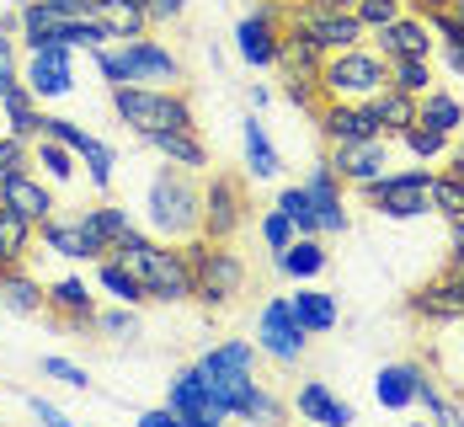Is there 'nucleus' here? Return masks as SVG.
Wrapping results in <instances>:
<instances>
[{"label": "nucleus", "instance_id": "f257e3e1", "mask_svg": "<svg viewBox=\"0 0 464 427\" xmlns=\"http://www.w3.org/2000/svg\"><path fill=\"white\" fill-rule=\"evenodd\" d=\"M251 358L256 353L246 342H230V347H214L198 364V374L208 380V390L219 395V406L230 417H278V401L267 390H256V380H251Z\"/></svg>", "mask_w": 464, "mask_h": 427}, {"label": "nucleus", "instance_id": "f03ea898", "mask_svg": "<svg viewBox=\"0 0 464 427\" xmlns=\"http://www.w3.org/2000/svg\"><path fill=\"white\" fill-rule=\"evenodd\" d=\"M112 257H118V262H129V267L140 273V284H144L150 299H160V305L192 299V267H187L182 251L155 246V240H144L140 230H134L129 240H118V246H112Z\"/></svg>", "mask_w": 464, "mask_h": 427}, {"label": "nucleus", "instance_id": "7ed1b4c3", "mask_svg": "<svg viewBox=\"0 0 464 427\" xmlns=\"http://www.w3.org/2000/svg\"><path fill=\"white\" fill-rule=\"evenodd\" d=\"M112 107L134 134H155V129H198L192 107L166 86H112Z\"/></svg>", "mask_w": 464, "mask_h": 427}, {"label": "nucleus", "instance_id": "20e7f679", "mask_svg": "<svg viewBox=\"0 0 464 427\" xmlns=\"http://www.w3.org/2000/svg\"><path fill=\"white\" fill-rule=\"evenodd\" d=\"M150 225L160 236H192V230H203V192L187 182V171H160L150 182Z\"/></svg>", "mask_w": 464, "mask_h": 427}, {"label": "nucleus", "instance_id": "39448f33", "mask_svg": "<svg viewBox=\"0 0 464 427\" xmlns=\"http://www.w3.org/2000/svg\"><path fill=\"white\" fill-rule=\"evenodd\" d=\"M390 86V59L363 53V48H336L321 64V92L325 96H373Z\"/></svg>", "mask_w": 464, "mask_h": 427}, {"label": "nucleus", "instance_id": "423d86ee", "mask_svg": "<svg viewBox=\"0 0 464 427\" xmlns=\"http://www.w3.org/2000/svg\"><path fill=\"white\" fill-rule=\"evenodd\" d=\"M187 267H192V294L203 305H230L240 294V284H246V267H240L235 251H225V240L219 246H192Z\"/></svg>", "mask_w": 464, "mask_h": 427}, {"label": "nucleus", "instance_id": "0eeeda50", "mask_svg": "<svg viewBox=\"0 0 464 427\" xmlns=\"http://www.w3.org/2000/svg\"><path fill=\"white\" fill-rule=\"evenodd\" d=\"M304 342H310V332L299 326L294 305L288 299H267L262 305V321H256V347L267 358H278V364H299L304 358Z\"/></svg>", "mask_w": 464, "mask_h": 427}, {"label": "nucleus", "instance_id": "6e6552de", "mask_svg": "<svg viewBox=\"0 0 464 427\" xmlns=\"http://www.w3.org/2000/svg\"><path fill=\"white\" fill-rule=\"evenodd\" d=\"M363 188H369L373 209L390 214V219H417V214H427V203H432V177H427V171L373 177V182H363Z\"/></svg>", "mask_w": 464, "mask_h": 427}, {"label": "nucleus", "instance_id": "1a4fd4ad", "mask_svg": "<svg viewBox=\"0 0 464 427\" xmlns=\"http://www.w3.org/2000/svg\"><path fill=\"white\" fill-rule=\"evenodd\" d=\"M288 27H299L304 38H315L325 53H336V48H358L363 38V22L353 16V11H325V5H294V16H288Z\"/></svg>", "mask_w": 464, "mask_h": 427}, {"label": "nucleus", "instance_id": "9d476101", "mask_svg": "<svg viewBox=\"0 0 464 427\" xmlns=\"http://www.w3.org/2000/svg\"><path fill=\"white\" fill-rule=\"evenodd\" d=\"M171 412H177V422H182V427H214V422H225V417H230L198 369H187V374L171 380Z\"/></svg>", "mask_w": 464, "mask_h": 427}, {"label": "nucleus", "instance_id": "9b49d317", "mask_svg": "<svg viewBox=\"0 0 464 427\" xmlns=\"http://www.w3.org/2000/svg\"><path fill=\"white\" fill-rule=\"evenodd\" d=\"M27 92L33 96H64L75 86V64H70V44H44L27 48Z\"/></svg>", "mask_w": 464, "mask_h": 427}, {"label": "nucleus", "instance_id": "f8f14e48", "mask_svg": "<svg viewBox=\"0 0 464 427\" xmlns=\"http://www.w3.org/2000/svg\"><path fill=\"white\" fill-rule=\"evenodd\" d=\"M123 59H129V86H177L182 64L171 59V48L150 44V38H123Z\"/></svg>", "mask_w": 464, "mask_h": 427}, {"label": "nucleus", "instance_id": "ddd939ff", "mask_svg": "<svg viewBox=\"0 0 464 427\" xmlns=\"http://www.w3.org/2000/svg\"><path fill=\"white\" fill-rule=\"evenodd\" d=\"M384 166H390L384 134H373V140H342L331 150V171L347 177V182H373V177H384Z\"/></svg>", "mask_w": 464, "mask_h": 427}, {"label": "nucleus", "instance_id": "4468645a", "mask_svg": "<svg viewBox=\"0 0 464 427\" xmlns=\"http://www.w3.org/2000/svg\"><path fill=\"white\" fill-rule=\"evenodd\" d=\"M44 134H53L59 144H70V150L92 166V182H96V188H107V182H112V150H107L102 140H92L86 129H75L70 118H48V112H44Z\"/></svg>", "mask_w": 464, "mask_h": 427}, {"label": "nucleus", "instance_id": "2eb2a0df", "mask_svg": "<svg viewBox=\"0 0 464 427\" xmlns=\"http://www.w3.org/2000/svg\"><path fill=\"white\" fill-rule=\"evenodd\" d=\"M235 48H240L246 64H273V53H278V11L273 5H256L235 27Z\"/></svg>", "mask_w": 464, "mask_h": 427}, {"label": "nucleus", "instance_id": "dca6fc26", "mask_svg": "<svg viewBox=\"0 0 464 427\" xmlns=\"http://www.w3.org/2000/svg\"><path fill=\"white\" fill-rule=\"evenodd\" d=\"M75 22L81 16H64V11H53L48 0H27L22 5V44L27 48H44V44H70L75 38Z\"/></svg>", "mask_w": 464, "mask_h": 427}, {"label": "nucleus", "instance_id": "f3484780", "mask_svg": "<svg viewBox=\"0 0 464 427\" xmlns=\"http://www.w3.org/2000/svg\"><path fill=\"white\" fill-rule=\"evenodd\" d=\"M321 129H325V140H331V144L384 134V129H379V118H373V107H347L342 96H331V107H321Z\"/></svg>", "mask_w": 464, "mask_h": 427}, {"label": "nucleus", "instance_id": "a211bd4d", "mask_svg": "<svg viewBox=\"0 0 464 427\" xmlns=\"http://www.w3.org/2000/svg\"><path fill=\"white\" fill-rule=\"evenodd\" d=\"M0 203H11L22 219H33V225H44L48 214H53V198H48L44 182H33L27 171H0Z\"/></svg>", "mask_w": 464, "mask_h": 427}, {"label": "nucleus", "instance_id": "6ab92c4d", "mask_svg": "<svg viewBox=\"0 0 464 427\" xmlns=\"http://www.w3.org/2000/svg\"><path fill=\"white\" fill-rule=\"evenodd\" d=\"M379 48L384 59H432V38H427V22L417 16H395L379 27Z\"/></svg>", "mask_w": 464, "mask_h": 427}, {"label": "nucleus", "instance_id": "aec40b11", "mask_svg": "<svg viewBox=\"0 0 464 427\" xmlns=\"http://www.w3.org/2000/svg\"><path fill=\"white\" fill-rule=\"evenodd\" d=\"M240 225V192L230 177H214V188L203 192V230L214 240H230Z\"/></svg>", "mask_w": 464, "mask_h": 427}, {"label": "nucleus", "instance_id": "412c9836", "mask_svg": "<svg viewBox=\"0 0 464 427\" xmlns=\"http://www.w3.org/2000/svg\"><path fill=\"white\" fill-rule=\"evenodd\" d=\"M273 64H283V81H288V75H321L325 48L315 44V38H304L299 27H288V33H278V53H273Z\"/></svg>", "mask_w": 464, "mask_h": 427}, {"label": "nucleus", "instance_id": "4be33fe9", "mask_svg": "<svg viewBox=\"0 0 464 427\" xmlns=\"http://www.w3.org/2000/svg\"><path fill=\"white\" fill-rule=\"evenodd\" d=\"M304 192H310V203H315L321 230L342 236V230H347V209H342V192H336V171H331V166H315L310 182H304Z\"/></svg>", "mask_w": 464, "mask_h": 427}, {"label": "nucleus", "instance_id": "5701e85b", "mask_svg": "<svg viewBox=\"0 0 464 427\" xmlns=\"http://www.w3.org/2000/svg\"><path fill=\"white\" fill-rule=\"evenodd\" d=\"M411 310L417 315H427V321H464V278H443V284H427L411 299Z\"/></svg>", "mask_w": 464, "mask_h": 427}, {"label": "nucleus", "instance_id": "b1692460", "mask_svg": "<svg viewBox=\"0 0 464 427\" xmlns=\"http://www.w3.org/2000/svg\"><path fill=\"white\" fill-rule=\"evenodd\" d=\"M369 107H373V118H379L384 134H401L406 123H417V96L401 92V86H379L369 96Z\"/></svg>", "mask_w": 464, "mask_h": 427}, {"label": "nucleus", "instance_id": "393cba45", "mask_svg": "<svg viewBox=\"0 0 464 427\" xmlns=\"http://www.w3.org/2000/svg\"><path fill=\"white\" fill-rule=\"evenodd\" d=\"M144 144L160 150V155H166L171 166H182V171H198V166H203V144H198L192 129H155V134H144Z\"/></svg>", "mask_w": 464, "mask_h": 427}, {"label": "nucleus", "instance_id": "a878e982", "mask_svg": "<svg viewBox=\"0 0 464 427\" xmlns=\"http://www.w3.org/2000/svg\"><path fill=\"white\" fill-rule=\"evenodd\" d=\"M299 417L325 422V427H347V422H353V406H342L321 380H310V384H299Z\"/></svg>", "mask_w": 464, "mask_h": 427}, {"label": "nucleus", "instance_id": "bb28decb", "mask_svg": "<svg viewBox=\"0 0 464 427\" xmlns=\"http://www.w3.org/2000/svg\"><path fill=\"white\" fill-rule=\"evenodd\" d=\"M0 107H5V118H11V134H16V140H33V134H44V112H38V96L27 92V81H16L11 92L0 96Z\"/></svg>", "mask_w": 464, "mask_h": 427}, {"label": "nucleus", "instance_id": "cd10ccee", "mask_svg": "<svg viewBox=\"0 0 464 427\" xmlns=\"http://www.w3.org/2000/svg\"><path fill=\"white\" fill-rule=\"evenodd\" d=\"M81 230L92 236L96 251H112L118 240L134 236V225H129V214H123V209H92V214H81Z\"/></svg>", "mask_w": 464, "mask_h": 427}, {"label": "nucleus", "instance_id": "c85d7f7f", "mask_svg": "<svg viewBox=\"0 0 464 427\" xmlns=\"http://www.w3.org/2000/svg\"><path fill=\"white\" fill-rule=\"evenodd\" d=\"M417 369L411 364H390V369H379V384H373V395H379V406H390V412H401V406H411L417 401Z\"/></svg>", "mask_w": 464, "mask_h": 427}, {"label": "nucleus", "instance_id": "c756f323", "mask_svg": "<svg viewBox=\"0 0 464 427\" xmlns=\"http://www.w3.org/2000/svg\"><path fill=\"white\" fill-rule=\"evenodd\" d=\"M288 305H294L299 326H304L310 336H321V332H331V326H336V299H331V294H321V288H299Z\"/></svg>", "mask_w": 464, "mask_h": 427}, {"label": "nucleus", "instance_id": "7c9ffc66", "mask_svg": "<svg viewBox=\"0 0 464 427\" xmlns=\"http://www.w3.org/2000/svg\"><path fill=\"white\" fill-rule=\"evenodd\" d=\"M96 22L112 33V38H140L144 33V5H134V0H96V11H92Z\"/></svg>", "mask_w": 464, "mask_h": 427}, {"label": "nucleus", "instance_id": "2f4dec72", "mask_svg": "<svg viewBox=\"0 0 464 427\" xmlns=\"http://www.w3.org/2000/svg\"><path fill=\"white\" fill-rule=\"evenodd\" d=\"M278 267L288 273V278H315V273L325 267L321 240H315V236H294V240L278 251Z\"/></svg>", "mask_w": 464, "mask_h": 427}, {"label": "nucleus", "instance_id": "473e14b6", "mask_svg": "<svg viewBox=\"0 0 464 427\" xmlns=\"http://www.w3.org/2000/svg\"><path fill=\"white\" fill-rule=\"evenodd\" d=\"M417 118H421V123H432L438 134H454V129L464 123L459 102H454L449 92H421L417 96Z\"/></svg>", "mask_w": 464, "mask_h": 427}, {"label": "nucleus", "instance_id": "72a5a7b5", "mask_svg": "<svg viewBox=\"0 0 464 427\" xmlns=\"http://www.w3.org/2000/svg\"><path fill=\"white\" fill-rule=\"evenodd\" d=\"M0 305L16 310V315H33V310H44V288L5 267V273H0Z\"/></svg>", "mask_w": 464, "mask_h": 427}, {"label": "nucleus", "instance_id": "f704fd0d", "mask_svg": "<svg viewBox=\"0 0 464 427\" xmlns=\"http://www.w3.org/2000/svg\"><path fill=\"white\" fill-rule=\"evenodd\" d=\"M44 240H48V251L75 257V262H81V257H102V251L92 246V236L81 230V219H75V225H53V219H44Z\"/></svg>", "mask_w": 464, "mask_h": 427}, {"label": "nucleus", "instance_id": "c9c22d12", "mask_svg": "<svg viewBox=\"0 0 464 427\" xmlns=\"http://www.w3.org/2000/svg\"><path fill=\"white\" fill-rule=\"evenodd\" d=\"M102 288H107L118 305H140V299H150L144 284H140V273H134L129 262H118V257H112V262H102Z\"/></svg>", "mask_w": 464, "mask_h": 427}, {"label": "nucleus", "instance_id": "e433bc0d", "mask_svg": "<svg viewBox=\"0 0 464 427\" xmlns=\"http://www.w3.org/2000/svg\"><path fill=\"white\" fill-rule=\"evenodd\" d=\"M27 240H33V219H22L11 203H0V257L16 262L27 251Z\"/></svg>", "mask_w": 464, "mask_h": 427}, {"label": "nucleus", "instance_id": "4c0bfd02", "mask_svg": "<svg viewBox=\"0 0 464 427\" xmlns=\"http://www.w3.org/2000/svg\"><path fill=\"white\" fill-rule=\"evenodd\" d=\"M278 209L294 219V230H299V236H315V230H321V219H315V203H310V192H304V188H283V192H278Z\"/></svg>", "mask_w": 464, "mask_h": 427}, {"label": "nucleus", "instance_id": "58836bf2", "mask_svg": "<svg viewBox=\"0 0 464 427\" xmlns=\"http://www.w3.org/2000/svg\"><path fill=\"white\" fill-rule=\"evenodd\" d=\"M246 160H251V171H256V177H273V171H278V150H273V140L262 134V123H256V118L246 123Z\"/></svg>", "mask_w": 464, "mask_h": 427}, {"label": "nucleus", "instance_id": "ea45409f", "mask_svg": "<svg viewBox=\"0 0 464 427\" xmlns=\"http://www.w3.org/2000/svg\"><path fill=\"white\" fill-rule=\"evenodd\" d=\"M427 81H432V64H427V59H390V86L421 96L427 92Z\"/></svg>", "mask_w": 464, "mask_h": 427}, {"label": "nucleus", "instance_id": "a19ab883", "mask_svg": "<svg viewBox=\"0 0 464 427\" xmlns=\"http://www.w3.org/2000/svg\"><path fill=\"white\" fill-rule=\"evenodd\" d=\"M401 140H406V150L421 155V160H432V155H443V150H449V134H438V129H432V123H421V118L401 129Z\"/></svg>", "mask_w": 464, "mask_h": 427}, {"label": "nucleus", "instance_id": "79ce46f5", "mask_svg": "<svg viewBox=\"0 0 464 427\" xmlns=\"http://www.w3.org/2000/svg\"><path fill=\"white\" fill-rule=\"evenodd\" d=\"M70 160H75V150H70V144H59L53 134H44V144H38V166H44V171L53 177V182H64V177L75 171Z\"/></svg>", "mask_w": 464, "mask_h": 427}, {"label": "nucleus", "instance_id": "37998d69", "mask_svg": "<svg viewBox=\"0 0 464 427\" xmlns=\"http://www.w3.org/2000/svg\"><path fill=\"white\" fill-rule=\"evenodd\" d=\"M432 209L449 214V219H464V182L459 177H432Z\"/></svg>", "mask_w": 464, "mask_h": 427}, {"label": "nucleus", "instance_id": "c03bdc74", "mask_svg": "<svg viewBox=\"0 0 464 427\" xmlns=\"http://www.w3.org/2000/svg\"><path fill=\"white\" fill-rule=\"evenodd\" d=\"M64 315H96L92 310V294H86V284L81 278H64V284H53V294H48Z\"/></svg>", "mask_w": 464, "mask_h": 427}, {"label": "nucleus", "instance_id": "a18cd8bd", "mask_svg": "<svg viewBox=\"0 0 464 427\" xmlns=\"http://www.w3.org/2000/svg\"><path fill=\"white\" fill-rule=\"evenodd\" d=\"M353 16H358V22H363V33H379V27H384V22H395V16H401V0H358V5H353Z\"/></svg>", "mask_w": 464, "mask_h": 427}, {"label": "nucleus", "instance_id": "49530a36", "mask_svg": "<svg viewBox=\"0 0 464 427\" xmlns=\"http://www.w3.org/2000/svg\"><path fill=\"white\" fill-rule=\"evenodd\" d=\"M96 64H102V75H107V86H129V59H123V48H96Z\"/></svg>", "mask_w": 464, "mask_h": 427}, {"label": "nucleus", "instance_id": "de8ad7c7", "mask_svg": "<svg viewBox=\"0 0 464 427\" xmlns=\"http://www.w3.org/2000/svg\"><path fill=\"white\" fill-rule=\"evenodd\" d=\"M294 236H299V230H294V219H288L283 209H273V214L262 219V240H267L273 251H283V246H288V240H294Z\"/></svg>", "mask_w": 464, "mask_h": 427}, {"label": "nucleus", "instance_id": "09e8293b", "mask_svg": "<svg viewBox=\"0 0 464 427\" xmlns=\"http://www.w3.org/2000/svg\"><path fill=\"white\" fill-rule=\"evenodd\" d=\"M44 374L48 380H64L70 384V390H86V369H81V364H70V358H44Z\"/></svg>", "mask_w": 464, "mask_h": 427}, {"label": "nucleus", "instance_id": "8fccbe9b", "mask_svg": "<svg viewBox=\"0 0 464 427\" xmlns=\"http://www.w3.org/2000/svg\"><path fill=\"white\" fill-rule=\"evenodd\" d=\"M102 332H112V336H134L140 332V321H134V305H123V310H107V315H92Z\"/></svg>", "mask_w": 464, "mask_h": 427}, {"label": "nucleus", "instance_id": "3c124183", "mask_svg": "<svg viewBox=\"0 0 464 427\" xmlns=\"http://www.w3.org/2000/svg\"><path fill=\"white\" fill-rule=\"evenodd\" d=\"M22 166H27V140L5 134V140H0V171H22Z\"/></svg>", "mask_w": 464, "mask_h": 427}, {"label": "nucleus", "instance_id": "603ef678", "mask_svg": "<svg viewBox=\"0 0 464 427\" xmlns=\"http://www.w3.org/2000/svg\"><path fill=\"white\" fill-rule=\"evenodd\" d=\"M182 5L187 0H150L144 16H150V22H171V16H182Z\"/></svg>", "mask_w": 464, "mask_h": 427}, {"label": "nucleus", "instance_id": "864d4df0", "mask_svg": "<svg viewBox=\"0 0 464 427\" xmlns=\"http://www.w3.org/2000/svg\"><path fill=\"white\" fill-rule=\"evenodd\" d=\"M53 11H64V16H92L96 11V0H48Z\"/></svg>", "mask_w": 464, "mask_h": 427}, {"label": "nucleus", "instance_id": "5fc2aeb1", "mask_svg": "<svg viewBox=\"0 0 464 427\" xmlns=\"http://www.w3.org/2000/svg\"><path fill=\"white\" fill-rule=\"evenodd\" d=\"M140 427H182V422H177V412H171V406H160V412H144Z\"/></svg>", "mask_w": 464, "mask_h": 427}, {"label": "nucleus", "instance_id": "6e6d98bb", "mask_svg": "<svg viewBox=\"0 0 464 427\" xmlns=\"http://www.w3.org/2000/svg\"><path fill=\"white\" fill-rule=\"evenodd\" d=\"M33 412H38V422H48V427H64V412H59V406H48V401H33Z\"/></svg>", "mask_w": 464, "mask_h": 427}, {"label": "nucleus", "instance_id": "4d7b16f0", "mask_svg": "<svg viewBox=\"0 0 464 427\" xmlns=\"http://www.w3.org/2000/svg\"><path fill=\"white\" fill-rule=\"evenodd\" d=\"M310 5H325V11H353L358 0H310Z\"/></svg>", "mask_w": 464, "mask_h": 427}, {"label": "nucleus", "instance_id": "13d9d810", "mask_svg": "<svg viewBox=\"0 0 464 427\" xmlns=\"http://www.w3.org/2000/svg\"><path fill=\"white\" fill-rule=\"evenodd\" d=\"M449 70H459L464 75V48H454V44H449Z\"/></svg>", "mask_w": 464, "mask_h": 427}, {"label": "nucleus", "instance_id": "bf43d9fd", "mask_svg": "<svg viewBox=\"0 0 464 427\" xmlns=\"http://www.w3.org/2000/svg\"><path fill=\"white\" fill-rule=\"evenodd\" d=\"M0 70H11V44H5V33H0Z\"/></svg>", "mask_w": 464, "mask_h": 427}, {"label": "nucleus", "instance_id": "052dcab7", "mask_svg": "<svg viewBox=\"0 0 464 427\" xmlns=\"http://www.w3.org/2000/svg\"><path fill=\"white\" fill-rule=\"evenodd\" d=\"M454 278H464V246H454Z\"/></svg>", "mask_w": 464, "mask_h": 427}, {"label": "nucleus", "instance_id": "680f3d73", "mask_svg": "<svg viewBox=\"0 0 464 427\" xmlns=\"http://www.w3.org/2000/svg\"><path fill=\"white\" fill-rule=\"evenodd\" d=\"M421 5H427V11H449L454 0H421Z\"/></svg>", "mask_w": 464, "mask_h": 427}, {"label": "nucleus", "instance_id": "e2e57ef3", "mask_svg": "<svg viewBox=\"0 0 464 427\" xmlns=\"http://www.w3.org/2000/svg\"><path fill=\"white\" fill-rule=\"evenodd\" d=\"M454 246H464V219H454Z\"/></svg>", "mask_w": 464, "mask_h": 427}, {"label": "nucleus", "instance_id": "0e129e2a", "mask_svg": "<svg viewBox=\"0 0 464 427\" xmlns=\"http://www.w3.org/2000/svg\"><path fill=\"white\" fill-rule=\"evenodd\" d=\"M454 177H459V182H464V155H459V160H454Z\"/></svg>", "mask_w": 464, "mask_h": 427}, {"label": "nucleus", "instance_id": "69168bd1", "mask_svg": "<svg viewBox=\"0 0 464 427\" xmlns=\"http://www.w3.org/2000/svg\"><path fill=\"white\" fill-rule=\"evenodd\" d=\"M454 16H459V22H464V0H454Z\"/></svg>", "mask_w": 464, "mask_h": 427}, {"label": "nucleus", "instance_id": "338daca9", "mask_svg": "<svg viewBox=\"0 0 464 427\" xmlns=\"http://www.w3.org/2000/svg\"><path fill=\"white\" fill-rule=\"evenodd\" d=\"M5 267H11V262H5V257H0V273H5Z\"/></svg>", "mask_w": 464, "mask_h": 427}, {"label": "nucleus", "instance_id": "774afa93", "mask_svg": "<svg viewBox=\"0 0 464 427\" xmlns=\"http://www.w3.org/2000/svg\"><path fill=\"white\" fill-rule=\"evenodd\" d=\"M134 5H150V0H134Z\"/></svg>", "mask_w": 464, "mask_h": 427}]
</instances>
